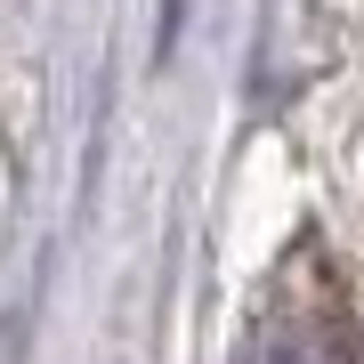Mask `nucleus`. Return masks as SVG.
<instances>
[{
    "instance_id": "obj_1",
    "label": "nucleus",
    "mask_w": 364,
    "mask_h": 364,
    "mask_svg": "<svg viewBox=\"0 0 364 364\" xmlns=\"http://www.w3.org/2000/svg\"><path fill=\"white\" fill-rule=\"evenodd\" d=\"M235 364H364L348 316L332 299H275L259 324L243 332Z\"/></svg>"
}]
</instances>
